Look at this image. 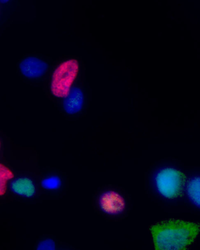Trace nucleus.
<instances>
[{"mask_svg": "<svg viewBox=\"0 0 200 250\" xmlns=\"http://www.w3.org/2000/svg\"><path fill=\"white\" fill-rule=\"evenodd\" d=\"M156 250H187L200 231V224L170 220L151 227Z\"/></svg>", "mask_w": 200, "mask_h": 250, "instance_id": "f257e3e1", "label": "nucleus"}, {"mask_svg": "<svg viewBox=\"0 0 200 250\" xmlns=\"http://www.w3.org/2000/svg\"><path fill=\"white\" fill-rule=\"evenodd\" d=\"M79 73V63L70 60L60 64L51 77V92L54 96L66 98L71 90L72 84Z\"/></svg>", "mask_w": 200, "mask_h": 250, "instance_id": "f03ea898", "label": "nucleus"}, {"mask_svg": "<svg viewBox=\"0 0 200 250\" xmlns=\"http://www.w3.org/2000/svg\"><path fill=\"white\" fill-rule=\"evenodd\" d=\"M185 176L174 168L163 169L156 176V185L158 192L164 198L173 199L181 195Z\"/></svg>", "mask_w": 200, "mask_h": 250, "instance_id": "7ed1b4c3", "label": "nucleus"}, {"mask_svg": "<svg viewBox=\"0 0 200 250\" xmlns=\"http://www.w3.org/2000/svg\"><path fill=\"white\" fill-rule=\"evenodd\" d=\"M99 206L106 214L117 215L124 211L126 202L120 194L114 191H107L100 197Z\"/></svg>", "mask_w": 200, "mask_h": 250, "instance_id": "20e7f679", "label": "nucleus"}, {"mask_svg": "<svg viewBox=\"0 0 200 250\" xmlns=\"http://www.w3.org/2000/svg\"><path fill=\"white\" fill-rule=\"evenodd\" d=\"M22 74L29 79H37L45 74L48 65L42 60L35 57H28L21 62Z\"/></svg>", "mask_w": 200, "mask_h": 250, "instance_id": "39448f33", "label": "nucleus"}, {"mask_svg": "<svg viewBox=\"0 0 200 250\" xmlns=\"http://www.w3.org/2000/svg\"><path fill=\"white\" fill-rule=\"evenodd\" d=\"M84 95L79 88L73 87L63 101V108L68 114H75L82 110Z\"/></svg>", "mask_w": 200, "mask_h": 250, "instance_id": "423d86ee", "label": "nucleus"}, {"mask_svg": "<svg viewBox=\"0 0 200 250\" xmlns=\"http://www.w3.org/2000/svg\"><path fill=\"white\" fill-rule=\"evenodd\" d=\"M10 189L14 193L26 198H31L35 193V187L33 182L26 177L15 179L10 184Z\"/></svg>", "mask_w": 200, "mask_h": 250, "instance_id": "0eeeda50", "label": "nucleus"}, {"mask_svg": "<svg viewBox=\"0 0 200 250\" xmlns=\"http://www.w3.org/2000/svg\"><path fill=\"white\" fill-rule=\"evenodd\" d=\"M186 192L191 201L200 208V177H195L189 181Z\"/></svg>", "mask_w": 200, "mask_h": 250, "instance_id": "6e6552de", "label": "nucleus"}, {"mask_svg": "<svg viewBox=\"0 0 200 250\" xmlns=\"http://www.w3.org/2000/svg\"><path fill=\"white\" fill-rule=\"evenodd\" d=\"M14 177L13 172L4 165H0V195H3L6 191L7 181Z\"/></svg>", "mask_w": 200, "mask_h": 250, "instance_id": "1a4fd4ad", "label": "nucleus"}, {"mask_svg": "<svg viewBox=\"0 0 200 250\" xmlns=\"http://www.w3.org/2000/svg\"><path fill=\"white\" fill-rule=\"evenodd\" d=\"M41 186L44 189L54 190L60 188L61 180L58 176H50V177L45 178L41 182Z\"/></svg>", "mask_w": 200, "mask_h": 250, "instance_id": "9d476101", "label": "nucleus"}, {"mask_svg": "<svg viewBox=\"0 0 200 250\" xmlns=\"http://www.w3.org/2000/svg\"><path fill=\"white\" fill-rule=\"evenodd\" d=\"M37 250H55V243L51 239H45L38 245Z\"/></svg>", "mask_w": 200, "mask_h": 250, "instance_id": "9b49d317", "label": "nucleus"}, {"mask_svg": "<svg viewBox=\"0 0 200 250\" xmlns=\"http://www.w3.org/2000/svg\"><path fill=\"white\" fill-rule=\"evenodd\" d=\"M9 0H0V1H1V3H3V4H4V3L7 2Z\"/></svg>", "mask_w": 200, "mask_h": 250, "instance_id": "f8f14e48", "label": "nucleus"}]
</instances>
